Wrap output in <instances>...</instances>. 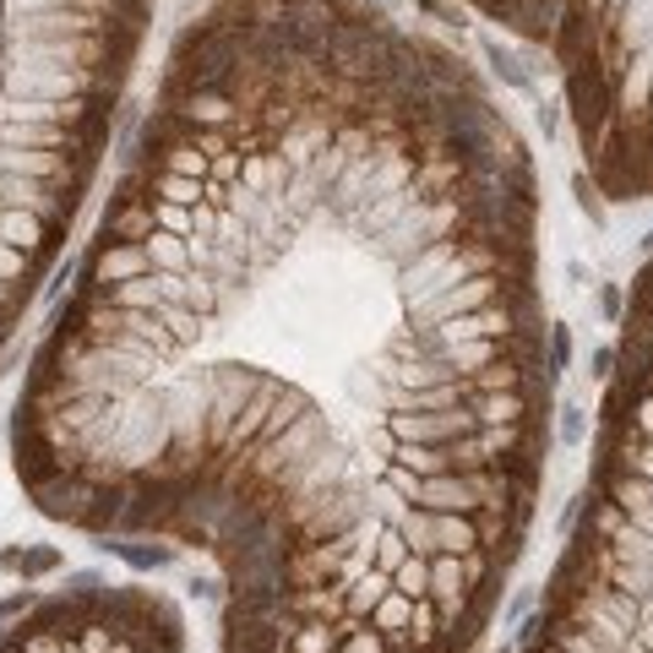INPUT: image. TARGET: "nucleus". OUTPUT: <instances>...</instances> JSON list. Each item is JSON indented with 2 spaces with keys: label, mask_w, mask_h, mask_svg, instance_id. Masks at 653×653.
I'll return each mask as SVG.
<instances>
[{
  "label": "nucleus",
  "mask_w": 653,
  "mask_h": 653,
  "mask_svg": "<svg viewBox=\"0 0 653 653\" xmlns=\"http://www.w3.org/2000/svg\"><path fill=\"white\" fill-rule=\"evenodd\" d=\"M599 317L610 326H621V317H627V289L621 284H599Z\"/></svg>",
  "instance_id": "1a4fd4ad"
},
{
  "label": "nucleus",
  "mask_w": 653,
  "mask_h": 653,
  "mask_svg": "<svg viewBox=\"0 0 653 653\" xmlns=\"http://www.w3.org/2000/svg\"><path fill=\"white\" fill-rule=\"evenodd\" d=\"M0 653H191V627L148 583L71 572L49 594L0 605Z\"/></svg>",
  "instance_id": "7ed1b4c3"
},
{
  "label": "nucleus",
  "mask_w": 653,
  "mask_h": 653,
  "mask_svg": "<svg viewBox=\"0 0 653 653\" xmlns=\"http://www.w3.org/2000/svg\"><path fill=\"white\" fill-rule=\"evenodd\" d=\"M566 365H572V326L550 322V370H555V381L566 376Z\"/></svg>",
  "instance_id": "6e6552de"
},
{
  "label": "nucleus",
  "mask_w": 653,
  "mask_h": 653,
  "mask_svg": "<svg viewBox=\"0 0 653 653\" xmlns=\"http://www.w3.org/2000/svg\"><path fill=\"white\" fill-rule=\"evenodd\" d=\"M539 131H545V142H555V131H561V104H539Z\"/></svg>",
  "instance_id": "f8f14e48"
},
{
  "label": "nucleus",
  "mask_w": 653,
  "mask_h": 653,
  "mask_svg": "<svg viewBox=\"0 0 653 653\" xmlns=\"http://www.w3.org/2000/svg\"><path fill=\"white\" fill-rule=\"evenodd\" d=\"M588 436H594L588 409H583V403H555V447L577 452V447H588Z\"/></svg>",
  "instance_id": "423d86ee"
},
{
  "label": "nucleus",
  "mask_w": 653,
  "mask_h": 653,
  "mask_svg": "<svg viewBox=\"0 0 653 653\" xmlns=\"http://www.w3.org/2000/svg\"><path fill=\"white\" fill-rule=\"evenodd\" d=\"M610 5H616V0H610Z\"/></svg>",
  "instance_id": "4468645a"
},
{
  "label": "nucleus",
  "mask_w": 653,
  "mask_h": 653,
  "mask_svg": "<svg viewBox=\"0 0 653 653\" xmlns=\"http://www.w3.org/2000/svg\"><path fill=\"white\" fill-rule=\"evenodd\" d=\"M99 550H110V555H121L131 572H163V566H174V545H159V539H110V545H99Z\"/></svg>",
  "instance_id": "20e7f679"
},
{
  "label": "nucleus",
  "mask_w": 653,
  "mask_h": 653,
  "mask_svg": "<svg viewBox=\"0 0 653 653\" xmlns=\"http://www.w3.org/2000/svg\"><path fill=\"white\" fill-rule=\"evenodd\" d=\"M572 196H577V207H583V213H588V218H594V224H605V196H599V191H594V180H588V174H583V169H577V174H572Z\"/></svg>",
  "instance_id": "0eeeda50"
},
{
  "label": "nucleus",
  "mask_w": 653,
  "mask_h": 653,
  "mask_svg": "<svg viewBox=\"0 0 653 653\" xmlns=\"http://www.w3.org/2000/svg\"><path fill=\"white\" fill-rule=\"evenodd\" d=\"M643 256H653V229H649V234H643Z\"/></svg>",
  "instance_id": "ddd939ff"
},
{
  "label": "nucleus",
  "mask_w": 653,
  "mask_h": 653,
  "mask_svg": "<svg viewBox=\"0 0 653 653\" xmlns=\"http://www.w3.org/2000/svg\"><path fill=\"white\" fill-rule=\"evenodd\" d=\"M588 370H594V381H610V376H616V343H599V348L588 354Z\"/></svg>",
  "instance_id": "9d476101"
},
{
  "label": "nucleus",
  "mask_w": 653,
  "mask_h": 653,
  "mask_svg": "<svg viewBox=\"0 0 653 653\" xmlns=\"http://www.w3.org/2000/svg\"><path fill=\"white\" fill-rule=\"evenodd\" d=\"M512 653H653V262L632 273L583 512Z\"/></svg>",
  "instance_id": "f03ea898"
},
{
  "label": "nucleus",
  "mask_w": 653,
  "mask_h": 653,
  "mask_svg": "<svg viewBox=\"0 0 653 653\" xmlns=\"http://www.w3.org/2000/svg\"><path fill=\"white\" fill-rule=\"evenodd\" d=\"M414 5H420L425 16H442L447 27H458V33H463V11H458V5H447V0H414Z\"/></svg>",
  "instance_id": "9b49d317"
},
{
  "label": "nucleus",
  "mask_w": 653,
  "mask_h": 653,
  "mask_svg": "<svg viewBox=\"0 0 653 653\" xmlns=\"http://www.w3.org/2000/svg\"><path fill=\"white\" fill-rule=\"evenodd\" d=\"M480 55H485L490 77H495L501 88H512V93H528V88H534V77H528L523 55H517V49H506L501 38H485V44H480Z\"/></svg>",
  "instance_id": "39448f33"
},
{
  "label": "nucleus",
  "mask_w": 653,
  "mask_h": 653,
  "mask_svg": "<svg viewBox=\"0 0 653 653\" xmlns=\"http://www.w3.org/2000/svg\"><path fill=\"white\" fill-rule=\"evenodd\" d=\"M240 44L229 121L153 99L121 131L142 267L49 306L16 485L202 550L218 653H480L555 452L534 153L398 22L370 77Z\"/></svg>",
  "instance_id": "f257e3e1"
}]
</instances>
